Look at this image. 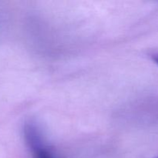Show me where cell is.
Here are the masks:
<instances>
[{
    "label": "cell",
    "instance_id": "cell-1",
    "mask_svg": "<svg viewBox=\"0 0 158 158\" xmlns=\"http://www.w3.org/2000/svg\"><path fill=\"white\" fill-rule=\"evenodd\" d=\"M24 134L34 158H53L43 143L38 131L33 124H26L25 126Z\"/></svg>",
    "mask_w": 158,
    "mask_h": 158
},
{
    "label": "cell",
    "instance_id": "cell-2",
    "mask_svg": "<svg viewBox=\"0 0 158 158\" xmlns=\"http://www.w3.org/2000/svg\"><path fill=\"white\" fill-rule=\"evenodd\" d=\"M153 60L155 61V63H157L158 64V56H155L153 57Z\"/></svg>",
    "mask_w": 158,
    "mask_h": 158
},
{
    "label": "cell",
    "instance_id": "cell-3",
    "mask_svg": "<svg viewBox=\"0 0 158 158\" xmlns=\"http://www.w3.org/2000/svg\"><path fill=\"white\" fill-rule=\"evenodd\" d=\"M157 158H158V157H157Z\"/></svg>",
    "mask_w": 158,
    "mask_h": 158
}]
</instances>
